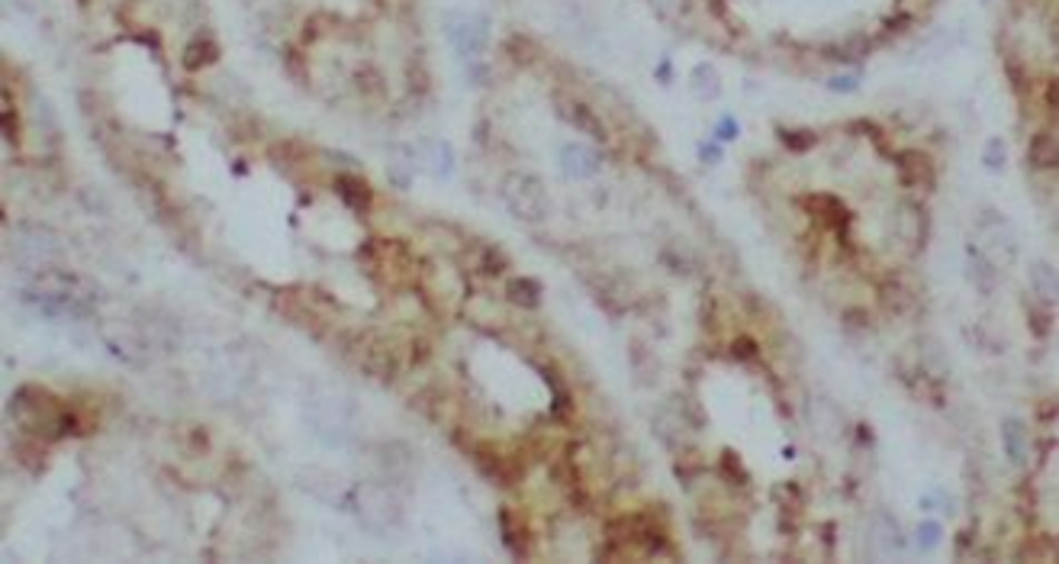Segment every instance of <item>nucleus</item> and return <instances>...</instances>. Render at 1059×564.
I'll list each match as a JSON object with an SVG mask.
<instances>
[{"label": "nucleus", "mask_w": 1059, "mask_h": 564, "mask_svg": "<svg viewBox=\"0 0 1059 564\" xmlns=\"http://www.w3.org/2000/svg\"><path fill=\"white\" fill-rule=\"evenodd\" d=\"M983 246H985V255L998 258L1001 264H1011L1018 258V236L1011 232L1008 219L992 217V213L983 217Z\"/></svg>", "instance_id": "obj_3"}, {"label": "nucleus", "mask_w": 1059, "mask_h": 564, "mask_svg": "<svg viewBox=\"0 0 1059 564\" xmlns=\"http://www.w3.org/2000/svg\"><path fill=\"white\" fill-rule=\"evenodd\" d=\"M506 201L515 217L525 223H541L551 213V197L535 175H512L506 181Z\"/></svg>", "instance_id": "obj_1"}, {"label": "nucleus", "mask_w": 1059, "mask_h": 564, "mask_svg": "<svg viewBox=\"0 0 1059 564\" xmlns=\"http://www.w3.org/2000/svg\"><path fill=\"white\" fill-rule=\"evenodd\" d=\"M966 274H969V284H975L979 294H992L995 291V262L979 246H966Z\"/></svg>", "instance_id": "obj_5"}, {"label": "nucleus", "mask_w": 1059, "mask_h": 564, "mask_svg": "<svg viewBox=\"0 0 1059 564\" xmlns=\"http://www.w3.org/2000/svg\"><path fill=\"white\" fill-rule=\"evenodd\" d=\"M352 503L358 516L374 529H393L403 516V503L396 500V494L377 484H361L358 490H352Z\"/></svg>", "instance_id": "obj_2"}, {"label": "nucleus", "mask_w": 1059, "mask_h": 564, "mask_svg": "<svg viewBox=\"0 0 1059 564\" xmlns=\"http://www.w3.org/2000/svg\"><path fill=\"white\" fill-rule=\"evenodd\" d=\"M506 297H509V303H515V307L531 309V307H538V303H541V287H538L535 281H529V278H515V281H509V284H506Z\"/></svg>", "instance_id": "obj_10"}, {"label": "nucleus", "mask_w": 1059, "mask_h": 564, "mask_svg": "<svg viewBox=\"0 0 1059 564\" xmlns=\"http://www.w3.org/2000/svg\"><path fill=\"white\" fill-rule=\"evenodd\" d=\"M857 85H860V77L844 75L841 81H831V91H857Z\"/></svg>", "instance_id": "obj_14"}, {"label": "nucleus", "mask_w": 1059, "mask_h": 564, "mask_svg": "<svg viewBox=\"0 0 1059 564\" xmlns=\"http://www.w3.org/2000/svg\"><path fill=\"white\" fill-rule=\"evenodd\" d=\"M985 165H989V168H1001V165H1005V142L989 139V146H985Z\"/></svg>", "instance_id": "obj_13"}, {"label": "nucleus", "mask_w": 1059, "mask_h": 564, "mask_svg": "<svg viewBox=\"0 0 1059 564\" xmlns=\"http://www.w3.org/2000/svg\"><path fill=\"white\" fill-rule=\"evenodd\" d=\"M561 168L567 171L570 178H576V181L592 178V175L599 171V155H592L590 148H583V146H564Z\"/></svg>", "instance_id": "obj_7"}, {"label": "nucleus", "mask_w": 1059, "mask_h": 564, "mask_svg": "<svg viewBox=\"0 0 1059 564\" xmlns=\"http://www.w3.org/2000/svg\"><path fill=\"white\" fill-rule=\"evenodd\" d=\"M918 542H921L924 549H934L937 542H940V526H937L934 519H924V523H918Z\"/></svg>", "instance_id": "obj_12"}, {"label": "nucleus", "mask_w": 1059, "mask_h": 564, "mask_svg": "<svg viewBox=\"0 0 1059 564\" xmlns=\"http://www.w3.org/2000/svg\"><path fill=\"white\" fill-rule=\"evenodd\" d=\"M869 539H873V545L879 549V558H892L898 555V551L905 549V539H902V533H898V526L892 523L889 516H876L873 526H869Z\"/></svg>", "instance_id": "obj_6"}, {"label": "nucleus", "mask_w": 1059, "mask_h": 564, "mask_svg": "<svg viewBox=\"0 0 1059 564\" xmlns=\"http://www.w3.org/2000/svg\"><path fill=\"white\" fill-rule=\"evenodd\" d=\"M1030 284H1034V294L1044 303H1056L1059 278H1056V268H1053L1050 262H1037L1034 268H1030Z\"/></svg>", "instance_id": "obj_9"}, {"label": "nucleus", "mask_w": 1059, "mask_h": 564, "mask_svg": "<svg viewBox=\"0 0 1059 564\" xmlns=\"http://www.w3.org/2000/svg\"><path fill=\"white\" fill-rule=\"evenodd\" d=\"M1001 442H1005V452H1008V458H1011V464L1024 468L1030 458V433H1028V425H1024V419L1008 416L1005 423H1001Z\"/></svg>", "instance_id": "obj_4"}, {"label": "nucleus", "mask_w": 1059, "mask_h": 564, "mask_svg": "<svg viewBox=\"0 0 1059 564\" xmlns=\"http://www.w3.org/2000/svg\"><path fill=\"white\" fill-rule=\"evenodd\" d=\"M561 113L567 123L580 126V130L586 132V136H592V139H606V130H602V123L596 120V113H592L586 103H576V101H561Z\"/></svg>", "instance_id": "obj_8"}, {"label": "nucleus", "mask_w": 1059, "mask_h": 564, "mask_svg": "<svg viewBox=\"0 0 1059 564\" xmlns=\"http://www.w3.org/2000/svg\"><path fill=\"white\" fill-rule=\"evenodd\" d=\"M338 193H342V201L352 203V207H358V210L370 207V187L364 184L361 178H342L338 181Z\"/></svg>", "instance_id": "obj_11"}]
</instances>
